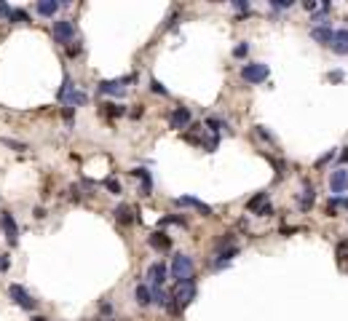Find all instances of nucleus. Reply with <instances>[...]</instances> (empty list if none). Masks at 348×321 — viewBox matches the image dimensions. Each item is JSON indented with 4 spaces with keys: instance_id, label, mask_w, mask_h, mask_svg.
I'll return each mask as SVG.
<instances>
[{
    "instance_id": "nucleus-1",
    "label": "nucleus",
    "mask_w": 348,
    "mask_h": 321,
    "mask_svg": "<svg viewBox=\"0 0 348 321\" xmlns=\"http://www.w3.org/2000/svg\"><path fill=\"white\" fill-rule=\"evenodd\" d=\"M169 300H172V303H166V308H169L172 313H179L185 305L193 303V300H196V284H193V279H188V281H174Z\"/></svg>"
},
{
    "instance_id": "nucleus-2",
    "label": "nucleus",
    "mask_w": 348,
    "mask_h": 321,
    "mask_svg": "<svg viewBox=\"0 0 348 321\" xmlns=\"http://www.w3.org/2000/svg\"><path fill=\"white\" fill-rule=\"evenodd\" d=\"M193 270H196L193 257H188V254H174V260H172V276H174L177 281L193 279Z\"/></svg>"
},
{
    "instance_id": "nucleus-3",
    "label": "nucleus",
    "mask_w": 348,
    "mask_h": 321,
    "mask_svg": "<svg viewBox=\"0 0 348 321\" xmlns=\"http://www.w3.org/2000/svg\"><path fill=\"white\" fill-rule=\"evenodd\" d=\"M59 99H62L67 107H78V104H86L89 102V94L73 91V80L65 78V86H62V91H59Z\"/></svg>"
},
{
    "instance_id": "nucleus-4",
    "label": "nucleus",
    "mask_w": 348,
    "mask_h": 321,
    "mask_svg": "<svg viewBox=\"0 0 348 321\" xmlns=\"http://www.w3.org/2000/svg\"><path fill=\"white\" fill-rule=\"evenodd\" d=\"M8 294H11V300H14L19 308H25V311H35V300L30 297V292L22 287V284H11Z\"/></svg>"
},
{
    "instance_id": "nucleus-5",
    "label": "nucleus",
    "mask_w": 348,
    "mask_h": 321,
    "mask_svg": "<svg viewBox=\"0 0 348 321\" xmlns=\"http://www.w3.org/2000/svg\"><path fill=\"white\" fill-rule=\"evenodd\" d=\"M241 78H244L247 83H262V80L268 78V65H260V62L244 65V67H241Z\"/></svg>"
},
{
    "instance_id": "nucleus-6",
    "label": "nucleus",
    "mask_w": 348,
    "mask_h": 321,
    "mask_svg": "<svg viewBox=\"0 0 348 321\" xmlns=\"http://www.w3.org/2000/svg\"><path fill=\"white\" fill-rule=\"evenodd\" d=\"M73 38H75V27H73V22H67V19L54 22V40H56V43L67 46Z\"/></svg>"
},
{
    "instance_id": "nucleus-7",
    "label": "nucleus",
    "mask_w": 348,
    "mask_h": 321,
    "mask_svg": "<svg viewBox=\"0 0 348 321\" xmlns=\"http://www.w3.org/2000/svg\"><path fill=\"white\" fill-rule=\"evenodd\" d=\"M0 225H3V233H6L8 244H11V246H16V241H19V228H16L14 217H11L8 211H0Z\"/></svg>"
},
{
    "instance_id": "nucleus-8",
    "label": "nucleus",
    "mask_w": 348,
    "mask_h": 321,
    "mask_svg": "<svg viewBox=\"0 0 348 321\" xmlns=\"http://www.w3.org/2000/svg\"><path fill=\"white\" fill-rule=\"evenodd\" d=\"M134 78H124V80H102L99 91L102 94H113V97H124L126 94V83H131Z\"/></svg>"
},
{
    "instance_id": "nucleus-9",
    "label": "nucleus",
    "mask_w": 348,
    "mask_h": 321,
    "mask_svg": "<svg viewBox=\"0 0 348 321\" xmlns=\"http://www.w3.org/2000/svg\"><path fill=\"white\" fill-rule=\"evenodd\" d=\"M148 279H150V289H161L163 284H166V265L153 263L148 268Z\"/></svg>"
},
{
    "instance_id": "nucleus-10",
    "label": "nucleus",
    "mask_w": 348,
    "mask_h": 321,
    "mask_svg": "<svg viewBox=\"0 0 348 321\" xmlns=\"http://www.w3.org/2000/svg\"><path fill=\"white\" fill-rule=\"evenodd\" d=\"M190 110L188 107H177V110L172 113V118H169V123H172V129H188L190 126Z\"/></svg>"
},
{
    "instance_id": "nucleus-11",
    "label": "nucleus",
    "mask_w": 348,
    "mask_h": 321,
    "mask_svg": "<svg viewBox=\"0 0 348 321\" xmlns=\"http://www.w3.org/2000/svg\"><path fill=\"white\" fill-rule=\"evenodd\" d=\"M330 187H332V193H343V190L348 187V172H345V169L332 172V177H330Z\"/></svg>"
},
{
    "instance_id": "nucleus-12",
    "label": "nucleus",
    "mask_w": 348,
    "mask_h": 321,
    "mask_svg": "<svg viewBox=\"0 0 348 321\" xmlns=\"http://www.w3.org/2000/svg\"><path fill=\"white\" fill-rule=\"evenodd\" d=\"M150 246L153 249H158V252H169L172 249V236H166V233H150Z\"/></svg>"
},
{
    "instance_id": "nucleus-13",
    "label": "nucleus",
    "mask_w": 348,
    "mask_h": 321,
    "mask_svg": "<svg viewBox=\"0 0 348 321\" xmlns=\"http://www.w3.org/2000/svg\"><path fill=\"white\" fill-rule=\"evenodd\" d=\"M177 204H179V206H193V209H198V211L203 214V217H209V214H212V209H209L207 204H203V201L193 198V196H182V198H177Z\"/></svg>"
},
{
    "instance_id": "nucleus-14",
    "label": "nucleus",
    "mask_w": 348,
    "mask_h": 321,
    "mask_svg": "<svg viewBox=\"0 0 348 321\" xmlns=\"http://www.w3.org/2000/svg\"><path fill=\"white\" fill-rule=\"evenodd\" d=\"M311 38L319 40V43H324V46H332L335 32H332L330 27H314V30H311Z\"/></svg>"
},
{
    "instance_id": "nucleus-15",
    "label": "nucleus",
    "mask_w": 348,
    "mask_h": 321,
    "mask_svg": "<svg viewBox=\"0 0 348 321\" xmlns=\"http://www.w3.org/2000/svg\"><path fill=\"white\" fill-rule=\"evenodd\" d=\"M332 49L338 51V54H348V30H338V32H335Z\"/></svg>"
},
{
    "instance_id": "nucleus-16",
    "label": "nucleus",
    "mask_w": 348,
    "mask_h": 321,
    "mask_svg": "<svg viewBox=\"0 0 348 321\" xmlns=\"http://www.w3.org/2000/svg\"><path fill=\"white\" fill-rule=\"evenodd\" d=\"M59 6H62L59 0H40V3L35 6V8H38V14H40V16H54L56 11H59Z\"/></svg>"
},
{
    "instance_id": "nucleus-17",
    "label": "nucleus",
    "mask_w": 348,
    "mask_h": 321,
    "mask_svg": "<svg viewBox=\"0 0 348 321\" xmlns=\"http://www.w3.org/2000/svg\"><path fill=\"white\" fill-rule=\"evenodd\" d=\"M131 174H134V177H139V180H142V190H139V193H142V196H150V190H153L150 172H145V169H134Z\"/></svg>"
},
{
    "instance_id": "nucleus-18",
    "label": "nucleus",
    "mask_w": 348,
    "mask_h": 321,
    "mask_svg": "<svg viewBox=\"0 0 348 321\" xmlns=\"http://www.w3.org/2000/svg\"><path fill=\"white\" fill-rule=\"evenodd\" d=\"M115 214H118V222H121V225H131V222H134V211H131L129 204H121V206L115 209Z\"/></svg>"
},
{
    "instance_id": "nucleus-19",
    "label": "nucleus",
    "mask_w": 348,
    "mask_h": 321,
    "mask_svg": "<svg viewBox=\"0 0 348 321\" xmlns=\"http://www.w3.org/2000/svg\"><path fill=\"white\" fill-rule=\"evenodd\" d=\"M134 294H137V303H139V305H150V303H153V292H150L148 284H139Z\"/></svg>"
},
{
    "instance_id": "nucleus-20",
    "label": "nucleus",
    "mask_w": 348,
    "mask_h": 321,
    "mask_svg": "<svg viewBox=\"0 0 348 321\" xmlns=\"http://www.w3.org/2000/svg\"><path fill=\"white\" fill-rule=\"evenodd\" d=\"M265 198H268V193H257V196L247 204V209H249V211H260L262 206H265Z\"/></svg>"
},
{
    "instance_id": "nucleus-21",
    "label": "nucleus",
    "mask_w": 348,
    "mask_h": 321,
    "mask_svg": "<svg viewBox=\"0 0 348 321\" xmlns=\"http://www.w3.org/2000/svg\"><path fill=\"white\" fill-rule=\"evenodd\" d=\"M8 19L16 22V25H30V14H27V11H22V8H14Z\"/></svg>"
},
{
    "instance_id": "nucleus-22",
    "label": "nucleus",
    "mask_w": 348,
    "mask_h": 321,
    "mask_svg": "<svg viewBox=\"0 0 348 321\" xmlns=\"http://www.w3.org/2000/svg\"><path fill=\"white\" fill-rule=\"evenodd\" d=\"M314 198H316V193H314V187H305V193H303V198H300V206H303V209H308L311 204H314Z\"/></svg>"
},
{
    "instance_id": "nucleus-23",
    "label": "nucleus",
    "mask_w": 348,
    "mask_h": 321,
    "mask_svg": "<svg viewBox=\"0 0 348 321\" xmlns=\"http://www.w3.org/2000/svg\"><path fill=\"white\" fill-rule=\"evenodd\" d=\"M207 126H209L212 132H214V137H217V132L222 129V121H220V118H209V121H207Z\"/></svg>"
},
{
    "instance_id": "nucleus-24",
    "label": "nucleus",
    "mask_w": 348,
    "mask_h": 321,
    "mask_svg": "<svg viewBox=\"0 0 348 321\" xmlns=\"http://www.w3.org/2000/svg\"><path fill=\"white\" fill-rule=\"evenodd\" d=\"M105 107H110V110H105V113H110L113 118H118V115H124V107H121V104H105Z\"/></svg>"
},
{
    "instance_id": "nucleus-25",
    "label": "nucleus",
    "mask_w": 348,
    "mask_h": 321,
    "mask_svg": "<svg viewBox=\"0 0 348 321\" xmlns=\"http://www.w3.org/2000/svg\"><path fill=\"white\" fill-rule=\"evenodd\" d=\"M105 187H107V190H113V193H121V185H118L115 180H105Z\"/></svg>"
},
{
    "instance_id": "nucleus-26",
    "label": "nucleus",
    "mask_w": 348,
    "mask_h": 321,
    "mask_svg": "<svg viewBox=\"0 0 348 321\" xmlns=\"http://www.w3.org/2000/svg\"><path fill=\"white\" fill-rule=\"evenodd\" d=\"M271 6H273V8H290L292 0H271Z\"/></svg>"
},
{
    "instance_id": "nucleus-27",
    "label": "nucleus",
    "mask_w": 348,
    "mask_h": 321,
    "mask_svg": "<svg viewBox=\"0 0 348 321\" xmlns=\"http://www.w3.org/2000/svg\"><path fill=\"white\" fill-rule=\"evenodd\" d=\"M11 11H14V8H11L6 0H0V16H11Z\"/></svg>"
},
{
    "instance_id": "nucleus-28",
    "label": "nucleus",
    "mask_w": 348,
    "mask_h": 321,
    "mask_svg": "<svg viewBox=\"0 0 348 321\" xmlns=\"http://www.w3.org/2000/svg\"><path fill=\"white\" fill-rule=\"evenodd\" d=\"M150 89H153L155 94H161V97H166V89L161 86V83H158V80H153V83H150Z\"/></svg>"
},
{
    "instance_id": "nucleus-29",
    "label": "nucleus",
    "mask_w": 348,
    "mask_h": 321,
    "mask_svg": "<svg viewBox=\"0 0 348 321\" xmlns=\"http://www.w3.org/2000/svg\"><path fill=\"white\" fill-rule=\"evenodd\" d=\"M247 51H249V46H247V43H241V46H236V51H233V54H236V56H247Z\"/></svg>"
},
{
    "instance_id": "nucleus-30",
    "label": "nucleus",
    "mask_w": 348,
    "mask_h": 321,
    "mask_svg": "<svg viewBox=\"0 0 348 321\" xmlns=\"http://www.w3.org/2000/svg\"><path fill=\"white\" fill-rule=\"evenodd\" d=\"M257 214H260V217H268V214H273V209H271V204H265V206H262V209H260Z\"/></svg>"
},
{
    "instance_id": "nucleus-31",
    "label": "nucleus",
    "mask_w": 348,
    "mask_h": 321,
    "mask_svg": "<svg viewBox=\"0 0 348 321\" xmlns=\"http://www.w3.org/2000/svg\"><path fill=\"white\" fill-rule=\"evenodd\" d=\"M233 8H238V11H249V3H244V0H238V3H233Z\"/></svg>"
},
{
    "instance_id": "nucleus-32",
    "label": "nucleus",
    "mask_w": 348,
    "mask_h": 321,
    "mask_svg": "<svg viewBox=\"0 0 348 321\" xmlns=\"http://www.w3.org/2000/svg\"><path fill=\"white\" fill-rule=\"evenodd\" d=\"M8 268V254H0V270Z\"/></svg>"
},
{
    "instance_id": "nucleus-33",
    "label": "nucleus",
    "mask_w": 348,
    "mask_h": 321,
    "mask_svg": "<svg viewBox=\"0 0 348 321\" xmlns=\"http://www.w3.org/2000/svg\"><path fill=\"white\" fill-rule=\"evenodd\" d=\"M332 156H335V153H332V150H330V153H327V156H321V158H319V166H321V163H327V161H330V158H332Z\"/></svg>"
},
{
    "instance_id": "nucleus-34",
    "label": "nucleus",
    "mask_w": 348,
    "mask_h": 321,
    "mask_svg": "<svg viewBox=\"0 0 348 321\" xmlns=\"http://www.w3.org/2000/svg\"><path fill=\"white\" fill-rule=\"evenodd\" d=\"M340 163H348V147L340 153Z\"/></svg>"
},
{
    "instance_id": "nucleus-35",
    "label": "nucleus",
    "mask_w": 348,
    "mask_h": 321,
    "mask_svg": "<svg viewBox=\"0 0 348 321\" xmlns=\"http://www.w3.org/2000/svg\"><path fill=\"white\" fill-rule=\"evenodd\" d=\"M32 321H49V318H43V316H35Z\"/></svg>"
},
{
    "instance_id": "nucleus-36",
    "label": "nucleus",
    "mask_w": 348,
    "mask_h": 321,
    "mask_svg": "<svg viewBox=\"0 0 348 321\" xmlns=\"http://www.w3.org/2000/svg\"><path fill=\"white\" fill-rule=\"evenodd\" d=\"M343 206H345V209H348V198H345V201H343Z\"/></svg>"
}]
</instances>
